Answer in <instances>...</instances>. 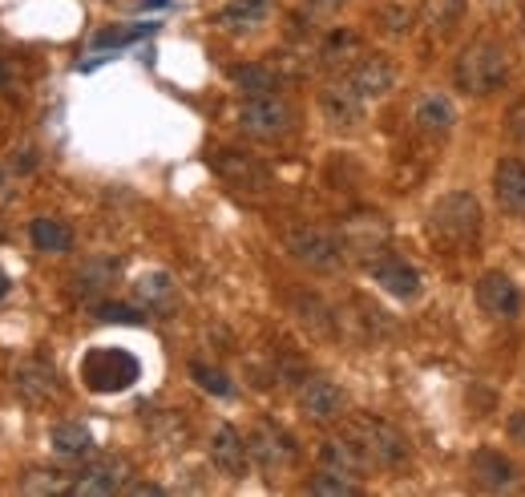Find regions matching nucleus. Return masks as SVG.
<instances>
[{"instance_id": "obj_5", "label": "nucleus", "mask_w": 525, "mask_h": 497, "mask_svg": "<svg viewBox=\"0 0 525 497\" xmlns=\"http://www.w3.org/2000/svg\"><path fill=\"white\" fill-rule=\"evenodd\" d=\"M283 247L295 263H303L311 271H336L344 263V243L324 227H291L283 235Z\"/></svg>"}, {"instance_id": "obj_2", "label": "nucleus", "mask_w": 525, "mask_h": 497, "mask_svg": "<svg viewBox=\"0 0 525 497\" xmlns=\"http://www.w3.org/2000/svg\"><path fill=\"white\" fill-rule=\"evenodd\" d=\"M481 203H477V194L469 190H449L441 194L433 211H429V231L437 243L453 247V251H465L481 239Z\"/></svg>"}, {"instance_id": "obj_6", "label": "nucleus", "mask_w": 525, "mask_h": 497, "mask_svg": "<svg viewBox=\"0 0 525 497\" xmlns=\"http://www.w3.org/2000/svg\"><path fill=\"white\" fill-rule=\"evenodd\" d=\"M291 126H295V110L279 93L247 97L239 106V130L251 138H283V134H291Z\"/></svg>"}, {"instance_id": "obj_10", "label": "nucleus", "mask_w": 525, "mask_h": 497, "mask_svg": "<svg viewBox=\"0 0 525 497\" xmlns=\"http://www.w3.org/2000/svg\"><path fill=\"white\" fill-rule=\"evenodd\" d=\"M344 81L364 97V102H380V97H388V93L400 85V73H396V65H392L388 57L368 53V57H360V61L344 73Z\"/></svg>"}, {"instance_id": "obj_27", "label": "nucleus", "mask_w": 525, "mask_h": 497, "mask_svg": "<svg viewBox=\"0 0 525 497\" xmlns=\"http://www.w3.org/2000/svg\"><path fill=\"white\" fill-rule=\"evenodd\" d=\"M303 489H307V493H324V497H356V493H360V481H356V477H344V473H336V469H320Z\"/></svg>"}, {"instance_id": "obj_40", "label": "nucleus", "mask_w": 525, "mask_h": 497, "mask_svg": "<svg viewBox=\"0 0 525 497\" xmlns=\"http://www.w3.org/2000/svg\"><path fill=\"white\" fill-rule=\"evenodd\" d=\"M0 178H5V170H0Z\"/></svg>"}, {"instance_id": "obj_11", "label": "nucleus", "mask_w": 525, "mask_h": 497, "mask_svg": "<svg viewBox=\"0 0 525 497\" xmlns=\"http://www.w3.org/2000/svg\"><path fill=\"white\" fill-rule=\"evenodd\" d=\"M206 453H210V465H215L223 477H247L251 445H247V437L235 425H219L215 433H210Z\"/></svg>"}, {"instance_id": "obj_15", "label": "nucleus", "mask_w": 525, "mask_h": 497, "mask_svg": "<svg viewBox=\"0 0 525 497\" xmlns=\"http://www.w3.org/2000/svg\"><path fill=\"white\" fill-rule=\"evenodd\" d=\"M493 198L505 215L525 219V162L521 158H501L493 166Z\"/></svg>"}, {"instance_id": "obj_35", "label": "nucleus", "mask_w": 525, "mask_h": 497, "mask_svg": "<svg viewBox=\"0 0 525 497\" xmlns=\"http://www.w3.org/2000/svg\"><path fill=\"white\" fill-rule=\"evenodd\" d=\"M509 437H513V441H517L521 449H525V409L509 417Z\"/></svg>"}, {"instance_id": "obj_13", "label": "nucleus", "mask_w": 525, "mask_h": 497, "mask_svg": "<svg viewBox=\"0 0 525 497\" xmlns=\"http://www.w3.org/2000/svg\"><path fill=\"white\" fill-rule=\"evenodd\" d=\"M275 13V0H227V5L215 13V29L231 33V37H247L259 33Z\"/></svg>"}, {"instance_id": "obj_31", "label": "nucleus", "mask_w": 525, "mask_h": 497, "mask_svg": "<svg viewBox=\"0 0 525 497\" xmlns=\"http://www.w3.org/2000/svg\"><path fill=\"white\" fill-rule=\"evenodd\" d=\"M190 376H194V384L198 388H206V392H215V396H231V380H227V372H219V368H210V364H190Z\"/></svg>"}, {"instance_id": "obj_1", "label": "nucleus", "mask_w": 525, "mask_h": 497, "mask_svg": "<svg viewBox=\"0 0 525 497\" xmlns=\"http://www.w3.org/2000/svg\"><path fill=\"white\" fill-rule=\"evenodd\" d=\"M509 81V53L493 37H473L453 61V85L469 97H493Z\"/></svg>"}, {"instance_id": "obj_33", "label": "nucleus", "mask_w": 525, "mask_h": 497, "mask_svg": "<svg viewBox=\"0 0 525 497\" xmlns=\"http://www.w3.org/2000/svg\"><path fill=\"white\" fill-rule=\"evenodd\" d=\"M505 126H509V138L525 150V97H517V102L509 106V122Z\"/></svg>"}, {"instance_id": "obj_32", "label": "nucleus", "mask_w": 525, "mask_h": 497, "mask_svg": "<svg viewBox=\"0 0 525 497\" xmlns=\"http://www.w3.org/2000/svg\"><path fill=\"white\" fill-rule=\"evenodd\" d=\"M360 49V41H356V33H336L328 45H324V61L328 65H340V61H352V53Z\"/></svg>"}, {"instance_id": "obj_16", "label": "nucleus", "mask_w": 525, "mask_h": 497, "mask_svg": "<svg viewBox=\"0 0 525 497\" xmlns=\"http://www.w3.org/2000/svg\"><path fill=\"white\" fill-rule=\"evenodd\" d=\"M372 279L388 291V295H396V300H416L420 295V271L408 263V259H400V255H376L372 259Z\"/></svg>"}, {"instance_id": "obj_12", "label": "nucleus", "mask_w": 525, "mask_h": 497, "mask_svg": "<svg viewBox=\"0 0 525 497\" xmlns=\"http://www.w3.org/2000/svg\"><path fill=\"white\" fill-rule=\"evenodd\" d=\"M469 473H473V485L485 493H505V489L521 485V469L497 449H477L469 457Z\"/></svg>"}, {"instance_id": "obj_7", "label": "nucleus", "mask_w": 525, "mask_h": 497, "mask_svg": "<svg viewBox=\"0 0 525 497\" xmlns=\"http://www.w3.org/2000/svg\"><path fill=\"white\" fill-rule=\"evenodd\" d=\"M247 445H251V461L263 473H283V469H291L299 461V441L283 425H275V421H259L251 429Z\"/></svg>"}, {"instance_id": "obj_8", "label": "nucleus", "mask_w": 525, "mask_h": 497, "mask_svg": "<svg viewBox=\"0 0 525 497\" xmlns=\"http://www.w3.org/2000/svg\"><path fill=\"white\" fill-rule=\"evenodd\" d=\"M477 304H481V312H485L489 320H497V324H513V320L521 316V308H525L521 287H517L513 275H505V271H485V275L477 279Z\"/></svg>"}, {"instance_id": "obj_38", "label": "nucleus", "mask_w": 525, "mask_h": 497, "mask_svg": "<svg viewBox=\"0 0 525 497\" xmlns=\"http://www.w3.org/2000/svg\"><path fill=\"white\" fill-rule=\"evenodd\" d=\"M5 291H9V279H5V275H0V300H5Z\"/></svg>"}, {"instance_id": "obj_14", "label": "nucleus", "mask_w": 525, "mask_h": 497, "mask_svg": "<svg viewBox=\"0 0 525 497\" xmlns=\"http://www.w3.org/2000/svg\"><path fill=\"white\" fill-rule=\"evenodd\" d=\"M320 110H324V118H328L336 130H356V126L364 122V97L340 77V81H332V85L320 93Z\"/></svg>"}, {"instance_id": "obj_19", "label": "nucleus", "mask_w": 525, "mask_h": 497, "mask_svg": "<svg viewBox=\"0 0 525 497\" xmlns=\"http://www.w3.org/2000/svg\"><path fill=\"white\" fill-rule=\"evenodd\" d=\"M13 384H17V392L25 396L29 405H45V401H53V396H57V372L45 360H25L17 368V376H13Z\"/></svg>"}, {"instance_id": "obj_20", "label": "nucleus", "mask_w": 525, "mask_h": 497, "mask_svg": "<svg viewBox=\"0 0 525 497\" xmlns=\"http://www.w3.org/2000/svg\"><path fill=\"white\" fill-rule=\"evenodd\" d=\"M215 170H219L231 186H247V190H267V182H271L267 166L255 162V158H247V154H239V150H223V154L215 158Z\"/></svg>"}, {"instance_id": "obj_4", "label": "nucleus", "mask_w": 525, "mask_h": 497, "mask_svg": "<svg viewBox=\"0 0 525 497\" xmlns=\"http://www.w3.org/2000/svg\"><path fill=\"white\" fill-rule=\"evenodd\" d=\"M348 433L360 441V449L368 453L372 469H400V465L412 457L408 437H404L392 421H384V417H368V413H360V417L352 421Z\"/></svg>"}, {"instance_id": "obj_22", "label": "nucleus", "mask_w": 525, "mask_h": 497, "mask_svg": "<svg viewBox=\"0 0 525 497\" xmlns=\"http://www.w3.org/2000/svg\"><path fill=\"white\" fill-rule=\"evenodd\" d=\"M231 81H235V89H243L247 97L279 93V85H283V77H279L271 65H255V61H247V65H231Z\"/></svg>"}, {"instance_id": "obj_9", "label": "nucleus", "mask_w": 525, "mask_h": 497, "mask_svg": "<svg viewBox=\"0 0 525 497\" xmlns=\"http://www.w3.org/2000/svg\"><path fill=\"white\" fill-rule=\"evenodd\" d=\"M299 409H303L307 421L328 425V421L348 413V392L336 380H328V376H307L299 384Z\"/></svg>"}, {"instance_id": "obj_23", "label": "nucleus", "mask_w": 525, "mask_h": 497, "mask_svg": "<svg viewBox=\"0 0 525 497\" xmlns=\"http://www.w3.org/2000/svg\"><path fill=\"white\" fill-rule=\"evenodd\" d=\"M114 279H118V259H89L85 267L73 271V287H77V295H85V300L101 295Z\"/></svg>"}, {"instance_id": "obj_3", "label": "nucleus", "mask_w": 525, "mask_h": 497, "mask_svg": "<svg viewBox=\"0 0 525 497\" xmlns=\"http://www.w3.org/2000/svg\"><path fill=\"white\" fill-rule=\"evenodd\" d=\"M142 376V360L126 348H89L81 356V380L93 392H126Z\"/></svg>"}, {"instance_id": "obj_25", "label": "nucleus", "mask_w": 525, "mask_h": 497, "mask_svg": "<svg viewBox=\"0 0 525 497\" xmlns=\"http://www.w3.org/2000/svg\"><path fill=\"white\" fill-rule=\"evenodd\" d=\"M29 239L37 251H49V255H65L73 247V231L57 219H33L29 223Z\"/></svg>"}, {"instance_id": "obj_17", "label": "nucleus", "mask_w": 525, "mask_h": 497, "mask_svg": "<svg viewBox=\"0 0 525 497\" xmlns=\"http://www.w3.org/2000/svg\"><path fill=\"white\" fill-rule=\"evenodd\" d=\"M412 126L429 138H441L457 126V106L449 93H420L416 106H412Z\"/></svg>"}, {"instance_id": "obj_21", "label": "nucleus", "mask_w": 525, "mask_h": 497, "mask_svg": "<svg viewBox=\"0 0 525 497\" xmlns=\"http://www.w3.org/2000/svg\"><path fill=\"white\" fill-rule=\"evenodd\" d=\"M138 300H142V308L146 312H158V316H170L174 312V279L170 275H162V271H150V275H142L138 279Z\"/></svg>"}, {"instance_id": "obj_24", "label": "nucleus", "mask_w": 525, "mask_h": 497, "mask_svg": "<svg viewBox=\"0 0 525 497\" xmlns=\"http://www.w3.org/2000/svg\"><path fill=\"white\" fill-rule=\"evenodd\" d=\"M122 485H126L122 465H97V469L81 473V477L73 481L69 493H81V497H105V493H118Z\"/></svg>"}, {"instance_id": "obj_30", "label": "nucleus", "mask_w": 525, "mask_h": 497, "mask_svg": "<svg viewBox=\"0 0 525 497\" xmlns=\"http://www.w3.org/2000/svg\"><path fill=\"white\" fill-rule=\"evenodd\" d=\"M93 316L105 320V324H146V312H142V308H134V304H110V300H101V304L93 308Z\"/></svg>"}, {"instance_id": "obj_26", "label": "nucleus", "mask_w": 525, "mask_h": 497, "mask_svg": "<svg viewBox=\"0 0 525 497\" xmlns=\"http://www.w3.org/2000/svg\"><path fill=\"white\" fill-rule=\"evenodd\" d=\"M49 441H53V449H57L61 457H85V453L93 449V433H89L85 425H77V421H61V425H53Z\"/></svg>"}, {"instance_id": "obj_18", "label": "nucleus", "mask_w": 525, "mask_h": 497, "mask_svg": "<svg viewBox=\"0 0 525 497\" xmlns=\"http://www.w3.org/2000/svg\"><path fill=\"white\" fill-rule=\"evenodd\" d=\"M320 465H324V469H336V473H344V477H368V473H372V461H368V453L360 449V441H356L352 433L328 437V441L320 445Z\"/></svg>"}, {"instance_id": "obj_29", "label": "nucleus", "mask_w": 525, "mask_h": 497, "mask_svg": "<svg viewBox=\"0 0 525 497\" xmlns=\"http://www.w3.org/2000/svg\"><path fill=\"white\" fill-rule=\"evenodd\" d=\"M158 25H130V29H101L93 41H89V49L93 53H101V49H126V45H134V41H142V37H150Z\"/></svg>"}, {"instance_id": "obj_28", "label": "nucleus", "mask_w": 525, "mask_h": 497, "mask_svg": "<svg viewBox=\"0 0 525 497\" xmlns=\"http://www.w3.org/2000/svg\"><path fill=\"white\" fill-rule=\"evenodd\" d=\"M465 5H469V0H429L425 17H429V25L437 33H453L461 25V17H465Z\"/></svg>"}, {"instance_id": "obj_37", "label": "nucleus", "mask_w": 525, "mask_h": 497, "mask_svg": "<svg viewBox=\"0 0 525 497\" xmlns=\"http://www.w3.org/2000/svg\"><path fill=\"white\" fill-rule=\"evenodd\" d=\"M134 9H138V13H150V9H174V0H138Z\"/></svg>"}, {"instance_id": "obj_34", "label": "nucleus", "mask_w": 525, "mask_h": 497, "mask_svg": "<svg viewBox=\"0 0 525 497\" xmlns=\"http://www.w3.org/2000/svg\"><path fill=\"white\" fill-rule=\"evenodd\" d=\"M344 5H348V0H307V9H311V13H324V17H328V13H340Z\"/></svg>"}, {"instance_id": "obj_39", "label": "nucleus", "mask_w": 525, "mask_h": 497, "mask_svg": "<svg viewBox=\"0 0 525 497\" xmlns=\"http://www.w3.org/2000/svg\"><path fill=\"white\" fill-rule=\"evenodd\" d=\"M521 37H525V17H521Z\"/></svg>"}, {"instance_id": "obj_36", "label": "nucleus", "mask_w": 525, "mask_h": 497, "mask_svg": "<svg viewBox=\"0 0 525 497\" xmlns=\"http://www.w3.org/2000/svg\"><path fill=\"white\" fill-rule=\"evenodd\" d=\"M130 493H138V497H158V493H166V489L154 485V481H138V485H130Z\"/></svg>"}]
</instances>
